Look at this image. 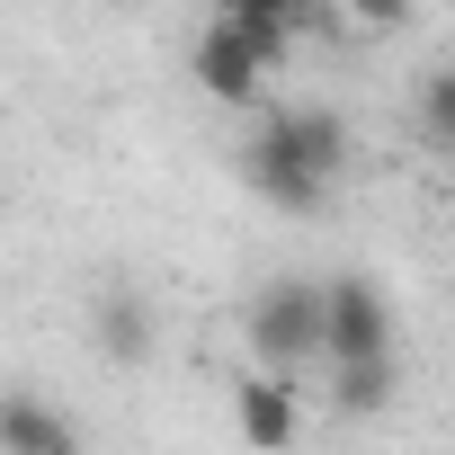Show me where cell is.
I'll return each instance as SVG.
<instances>
[{"mask_svg":"<svg viewBox=\"0 0 455 455\" xmlns=\"http://www.w3.org/2000/svg\"><path fill=\"white\" fill-rule=\"evenodd\" d=\"M393 393H402V357H384V366H331V411H348V419L393 411Z\"/></svg>","mask_w":455,"mask_h":455,"instance_id":"cell-8","label":"cell"},{"mask_svg":"<svg viewBox=\"0 0 455 455\" xmlns=\"http://www.w3.org/2000/svg\"><path fill=\"white\" fill-rule=\"evenodd\" d=\"M242 339H251L259 375H286V384H295V366H322L331 286H322V277H268V286L242 304Z\"/></svg>","mask_w":455,"mask_h":455,"instance_id":"cell-2","label":"cell"},{"mask_svg":"<svg viewBox=\"0 0 455 455\" xmlns=\"http://www.w3.org/2000/svg\"><path fill=\"white\" fill-rule=\"evenodd\" d=\"M233 419H242V446H259V455H286V446L304 437L295 384H286V375H259V366L233 384Z\"/></svg>","mask_w":455,"mask_h":455,"instance_id":"cell-6","label":"cell"},{"mask_svg":"<svg viewBox=\"0 0 455 455\" xmlns=\"http://www.w3.org/2000/svg\"><path fill=\"white\" fill-rule=\"evenodd\" d=\"M188 72H196V90L214 99V108H259V81H268V54L233 28V19H205L196 28V45H188Z\"/></svg>","mask_w":455,"mask_h":455,"instance_id":"cell-3","label":"cell"},{"mask_svg":"<svg viewBox=\"0 0 455 455\" xmlns=\"http://www.w3.org/2000/svg\"><path fill=\"white\" fill-rule=\"evenodd\" d=\"M384 357H393V304L375 295V277H331L322 366H384Z\"/></svg>","mask_w":455,"mask_h":455,"instance_id":"cell-4","label":"cell"},{"mask_svg":"<svg viewBox=\"0 0 455 455\" xmlns=\"http://www.w3.org/2000/svg\"><path fill=\"white\" fill-rule=\"evenodd\" d=\"M0 455H81L72 419L36 393H0Z\"/></svg>","mask_w":455,"mask_h":455,"instance_id":"cell-7","label":"cell"},{"mask_svg":"<svg viewBox=\"0 0 455 455\" xmlns=\"http://www.w3.org/2000/svg\"><path fill=\"white\" fill-rule=\"evenodd\" d=\"M419 116H428V134L455 152V63H446V72H428V90H419Z\"/></svg>","mask_w":455,"mask_h":455,"instance_id":"cell-10","label":"cell"},{"mask_svg":"<svg viewBox=\"0 0 455 455\" xmlns=\"http://www.w3.org/2000/svg\"><path fill=\"white\" fill-rule=\"evenodd\" d=\"M223 19H233V28H242V36L268 54V72L286 63V45H295V28H304L295 10H277V0H223Z\"/></svg>","mask_w":455,"mask_h":455,"instance_id":"cell-9","label":"cell"},{"mask_svg":"<svg viewBox=\"0 0 455 455\" xmlns=\"http://www.w3.org/2000/svg\"><path fill=\"white\" fill-rule=\"evenodd\" d=\"M90 339H99V357H116V366H152V348H161L152 295L125 286V277H108V286L90 295Z\"/></svg>","mask_w":455,"mask_h":455,"instance_id":"cell-5","label":"cell"},{"mask_svg":"<svg viewBox=\"0 0 455 455\" xmlns=\"http://www.w3.org/2000/svg\"><path fill=\"white\" fill-rule=\"evenodd\" d=\"M348 170V125L331 108H268L251 152H242V179L277 205V214H313Z\"/></svg>","mask_w":455,"mask_h":455,"instance_id":"cell-1","label":"cell"}]
</instances>
